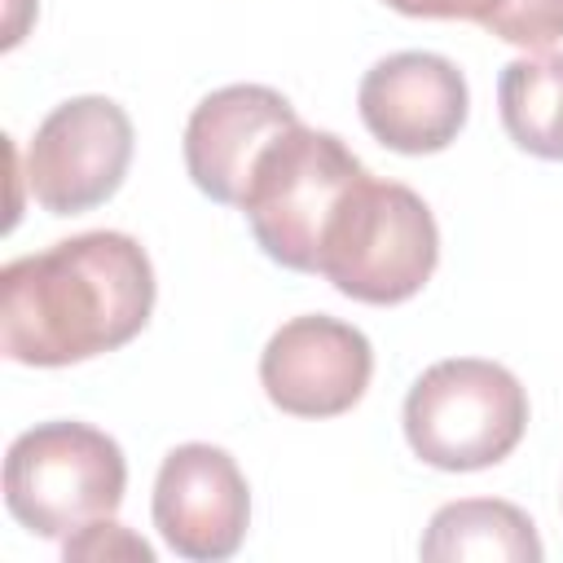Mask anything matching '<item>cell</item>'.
Returning a JSON list of instances; mask_svg holds the SVG:
<instances>
[{"label":"cell","instance_id":"obj_5","mask_svg":"<svg viewBox=\"0 0 563 563\" xmlns=\"http://www.w3.org/2000/svg\"><path fill=\"white\" fill-rule=\"evenodd\" d=\"M369 176L361 158L317 128H286L255 163L242 211L268 260L295 273H317L321 238L347 198V189Z\"/></svg>","mask_w":563,"mask_h":563},{"label":"cell","instance_id":"obj_14","mask_svg":"<svg viewBox=\"0 0 563 563\" xmlns=\"http://www.w3.org/2000/svg\"><path fill=\"white\" fill-rule=\"evenodd\" d=\"M62 550H66V559H101V554L110 559V554H123V559L154 563V550L141 537H132L123 523H114V519H97V523L79 528L75 537L62 541Z\"/></svg>","mask_w":563,"mask_h":563},{"label":"cell","instance_id":"obj_11","mask_svg":"<svg viewBox=\"0 0 563 563\" xmlns=\"http://www.w3.org/2000/svg\"><path fill=\"white\" fill-rule=\"evenodd\" d=\"M541 537L532 519L493 497L449 501L431 515L422 537V559H506V563H541Z\"/></svg>","mask_w":563,"mask_h":563},{"label":"cell","instance_id":"obj_8","mask_svg":"<svg viewBox=\"0 0 563 563\" xmlns=\"http://www.w3.org/2000/svg\"><path fill=\"white\" fill-rule=\"evenodd\" d=\"M251 523V488L216 444H176L154 479V528L180 559H233Z\"/></svg>","mask_w":563,"mask_h":563},{"label":"cell","instance_id":"obj_10","mask_svg":"<svg viewBox=\"0 0 563 563\" xmlns=\"http://www.w3.org/2000/svg\"><path fill=\"white\" fill-rule=\"evenodd\" d=\"M295 123H299L295 106L264 84L216 88L211 97H202L194 106L189 128H185L189 180L207 198H216L224 207H242L260 154Z\"/></svg>","mask_w":563,"mask_h":563},{"label":"cell","instance_id":"obj_3","mask_svg":"<svg viewBox=\"0 0 563 563\" xmlns=\"http://www.w3.org/2000/svg\"><path fill=\"white\" fill-rule=\"evenodd\" d=\"M123 449L88 422H40L4 453V506L35 537L66 541L79 528L110 519L123 506Z\"/></svg>","mask_w":563,"mask_h":563},{"label":"cell","instance_id":"obj_1","mask_svg":"<svg viewBox=\"0 0 563 563\" xmlns=\"http://www.w3.org/2000/svg\"><path fill=\"white\" fill-rule=\"evenodd\" d=\"M154 312V264L114 229H92L0 268V347L18 365H79L132 343Z\"/></svg>","mask_w":563,"mask_h":563},{"label":"cell","instance_id":"obj_13","mask_svg":"<svg viewBox=\"0 0 563 563\" xmlns=\"http://www.w3.org/2000/svg\"><path fill=\"white\" fill-rule=\"evenodd\" d=\"M405 18H462L519 48H550L563 40V0H387Z\"/></svg>","mask_w":563,"mask_h":563},{"label":"cell","instance_id":"obj_6","mask_svg":"<svg viewBox=\"0 0 563 563\" xmlns=\"http://www.w3.org/2000/svg\"><path fill=\"white\" fill-rule=\"evenodd\" d=\"M132 163V119L110 97H70L26 150L31 198L48 216H79L114 198Z\"/></svg>","mask_w":563,"mask_h":563},{"label":"cell","instance_id":"obj_9","mask_svg":"<svg viewBox=\"0 0 563 563\" xmlns=\"http://www.w3.org/2000/svg\"><path fill=\"white\" fill-rule=\"evenodd\" d=\"M356 106L378 145L396 154H440L457 141L471 92L449 57L391 53L365 70Z\"/></svg>","mask_w":563,"mask_h":563},{"label":"cell","instance_id":"obj_2","mask_svg":"<svg viewBox=\"0 0 563 563\" xmlns=\"http://www.w3.org/2000/svg\"><path fill=\"white\" fill-rule=\"evenodd\" d=\"M440 260V229L431 207L396 180L361 176L339 202L317 273L356 303H405L413 299Z\"/></svg>","mask_w":563,"mask_h":563},{"label":"cell","instance_id":"obj_7","mask_svg":"<svg viewBox=\"0 0 563 563\" xmlns=\"http://www.w3.org/2000/svg\"><path fill=\"white\" fill-rule=\"evenodd\" d=\"M374 374L369 339L325 312L290 317L260 356L264 396L295 418H339L347 413Z\"/></svg>","mask_w":563,"mask_h":563},{"label":"cell","instance_id":"obj_4","mask_svg":"<svg viewBox=\"0 0 563 563\" xmlns=\"http://www.w3.org/2000/svg\"><path fill=\"white\" fill-rule=\"evenodd\" d=\"M528 431V391L479 356L435 361L405 396V440L435 471H484L506 462Z\"/></svg>","mask_w":563,"mask_h":563},{"label":"cell","instance_id":"obj_12","mask_svg":"<svg viewBox=\"0 0 563 563\" xmlns=\"http://www.w3.org/2000/svg\"><path fill=\"white\" fill-rule=\"evenodd\" d=\"M506 136L550 163H563V53L515 57L497 79Z\"/></svg>","mask_w":563,"mask_h":563}]
</instances>
